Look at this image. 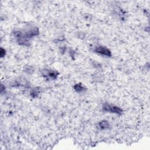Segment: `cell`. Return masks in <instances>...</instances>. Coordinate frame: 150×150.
Here are the masks:
<instances>
[{"mask_svg": "<svg viewBox=\"0 0 150 150\" xmlns=\"http://www.w3.org/2000/svg\"><path fill=\"white\" fill-rule=\"evenodd\" d=\"M103 110L105 112H109L116 114H122L123 112V110L120 107L114 106V105L107 104V103H105V104H103Z\"/></svg>", "mask_w": 150, "mask_h": 150, "instance_id": "1", "label": "cell"}, {"mask_svg": "<svg viewBox=\"0 0 150 150\" xmlns=\"http://www.w3.org/2000/svg\"><path fill=\"white\" fill-rule=\"evenodd\" d=\"M94 52L97 53L100 55L105 56H107V57H110L111 56V53L110 50H109L108 48L105 47V46H97V47H96V49H94Z\"/></svg>", "mask_w": 150, "mask_h": 150, "instance_id": "2", "label": "cell"}, {"mask_svg": "<svg viewBox=\"0 0 150 150\" xmlns=\"http://www.w3.org/2000/svg\"><path fill=\"white\" fill-rule=\"evenodd\" d=\"M42 74L45 78H50V79L52 80H55L58 78V73L55 70L45 69L42 71Z\"/></svg>", "mask_w": 150, "mask_h": 150, "instance_id": "3", "label": "cell"}, {"mask_svg": "<svg viewBox=\"0 0 150 150\" xmlns=\"http://www.w3.org/2000/svg\"><path fill=\"white\" fill-rule=\"evenodd\" d=\"M98 126L101 130H106L110 127V124L107 121L102 120L98 123Z\"/></svg>", "mask_w": 150, "mask_h": 150, "instance_id": "4", "label": "cell"}, {"mask_svg": "<svg viewBox=\"0 0 150 150\" xmlns=\"http://www.w3.org/2000/svg\"><path fill=\"white\" fill-rule=\"evenodd\" d=\"M74 90L78 93H82L83 92H84L85 90L84 86H83V85L80 83L75 84V86H74Z\"/></svg>", "mask_w": 150, "mask_h": 150, "instance_id": "5", "label": "cell"}, {"mask_svg": "<svg viewBox=\"0 0 150 150\" xmlns=\"http://www.w3.org/2000/svg\"><path fill=\"white\" fill-rule=\"evenodd\" d=\"M38 94H39V90L38 89H34V90H32V92H31V96L35 98V97H37Z\"/></svg>", "mask_w": 150, "mask_h": 150, "instance_id": "6", "label": "cell"}, {"mask_svg": "<svg viewBox=\"0 0 150 150\" xmlns=\"http://www.w3.org/2000/svg\"><path fill=\"white\" fill-rule=\"evenodd\" d=\"M25 72L27 73H32L33 72V69H32L31 67H28L25 69Z\"/></svg>", "mask_w": 150, "mask_h": 150, "instance_id": "7", "label": "cell"}, {"mask_svg": "<svg viewBox=\"0 0 150 150\" xmlns=\"http://www.w3.org/2000/svg\"><path fill=\"white\" fill-rule=\"evenodd\" d=\"M5 50L4 49H3V48L1 49V57H3L5 55Z\"/></svg>", "mask_w": 150, "mask_h": 150, "instance_id": "8", "label": "cell"}]
</instances>
